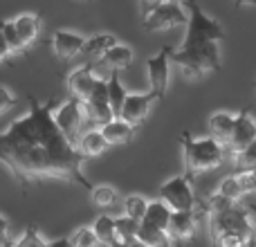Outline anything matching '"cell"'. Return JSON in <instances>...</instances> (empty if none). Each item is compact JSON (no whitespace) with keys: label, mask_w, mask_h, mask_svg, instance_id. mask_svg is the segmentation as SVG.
I'll list each match as a JSON object with an SVG mask.
<instances>
[{"label":"cell","mask_w":256,"mask_h":247,"mask_svg":"<svg viewBox=\"0 0 256 247\" xmlns=\"http://www.w3.org/2000/svg\"><path fill=\"white\" fill-rule=\"evenodd\" d=\"M27 102V115L14 120L0 135V160L4 168L22 189L40 180H63L92 194L94 186L81 168L86 158L56 126V104H40L34 97Z\"/></svg>","instance_id":"1"},{"label":"cell","mask_w":256,"mask_h":247,"mask_svg":"<svg viewBox=\"0 0 256 247\" xmlns=\"http://www.w3.org/2000/svg\"><path fill=\"white\" fill-rule=\"evenodd\" d=\"M189 14L186 36L178 50H173L171 63L180 68L184 79H202L209 72H220V40L225 30L216 18L207 16L198 2H182Z\"/></svg>","instance_id":"2"},{"label":"cell","mask_w":256,"mask_h":247,"mask_svg":"<svg viewBox=\"0 0 256 247\" xmlns=\"http://www.w3.org/2000/svg\"><path fill=\"white\" fill-rule=\"evenodd\" d=\"M200 214H207L209 218V238L214 245L225 236H245L252 240L254 216L236 202L212 194L204 202H200Z\"/></svg>","instance_id":"3"},{"label":"cell","mask_w":256,"mask_h":247,"mask_svg":"<svg viewBox=\"0 0 256 247\" xmlns=\"http://www.w3.org/2000/svg\"><path fill=\"white\" fill-rule=\"evenodd\" d=\"M182 160H184V176L189 180L202 173L218 168L227 155V148L214 137H194L191 132H182Z\"/></svg>","instance_id":"4"},{"label":"cell","mask_w":256,"mask_h":247,"mask_svg":"<svg viewBox=\"0 0 256 247\" xmlns=\"http://www.w3.org/2000/svg\"><path fill=\"white\" fill-rule=\"evenodd\" d=\"M144 32H168L180 25H189V14L182 2H140Z\"/></svg>","instance_id":"5"},{"label":"cell","mask_w":256,"mask_h":247,"mask_svg":"<svg viewBox=\"0 0 256 247\" xmlns=\"http://www.w3.org/2000/svg\"><path fill=\"white\" fill-rule=\"evenodd\" d=\"M160 200L171 207V212H200V202L194 196L191 180L182 173L160 186Z\"/></svg>","instance_id":"6"},{"label":"cell","mask_w":256,"mask_h":247,"mask_svg":"<svg viewBox=\"0 0 256 247\" xmlns=\"http://www.w3.org/2000/svg\"><path fill=\"white\" fill-rule=\"evenodd\" d=\"M54 120H56V126L61 128V132L68 137V140L72 142V144H79L81 140V126H84L86 122V108H84V102H79V99L70 97L68 102H63L61 106L56 108V112H54Z\"/></svg>","instance_id":"7"},{"label":"cell","mask_w":256,"mask_h":247,"mask_svg":"<svg viewBox=\"0 0 256 247\" xmlns=\"http://www.w3.org/2000/svg\"><path fill=\"white\" fill-rule=\"evenodd\" d=\"M171 56H173V48H162L155 56L146 58V70H148V84H150V92L158 94L160 102H164L168 90V74H171Z\"/></svg>","instance_id":"8"},{"label":"cell","mask_w":256,"mask_h":247,"mask_svg":"<svg viewBox=\"0 0 256 247\" xmlns=\"http://www.w3.org/2000/svg\"><path fill=\"white\" fill-rule=\"evenodd\" d=\"M254 140H256V122L250 115V108H243L236 115L234 135H232V142L227 144V153L232 155V160H236L254 144Z\"/></svg>","instance_id":"9"},{"label":"cell","mask_w":256,"mask_h":247,"mask_svg":"<svg viewBox=\"0 0 256 247\" xmlns=\"http://www.w3.org/2000/svg\"><path fill=\"white\" fill-rule=\"evenodd\" d=\"M86 108V120L94 126H106L115 120L112 115V108H110V99H108V79H102L94 90V94L90 97V102L84 104Z\"/></svg>","instance_id":"10"},{"label":"cell","mask_w":256,"mask_h":247,"mask_svg":"<svg viewBox=\"0 0 256 247\" xmlns=\"http://www.w3.org/2000/svg\"><path fill=\"white\" fill-rule=\"evenodd\" d=\"M52 52L58 61H72L74 56L84 54V48L88 43V36L72 30H56L52 34Z\"/></svg>","instance_id":"11"},{"label":"cell","mask_w":256,"mask_h":247,"mask_svg":"<svg viewBox=\"0 0 256 247\" xmlns=\"http://www.w3.org/2000/svg\"><path fill=\"white\" fill-rule=\"evenodd\" d=\"M104 79H106V76H104ZM99 81H102V76L94 74V72L90 70V66L86 63V66L70 72V76H68V90H70V94L74 99L86 104V102H90V97L94 94Z\"/></svg>","instance_id":"12"},{"label":"cell","mask_w":256,"mask_h":247,"mask_svg":"<svg viewBox=\"0 0 256 247\" xmlns=\"http://www.w3.org/2000/svg\"><path fill=\"white\" fill-rule=\"evenodd\" d=\"M155 102H160V99H158V94L150 92V90L148 92H128L124 110H122V120L137 128L146 120V115H148L150 106H153Z\"/></svg>","instance_id":"13"},{"label":"cell","mask_w":256,"mask_h":247,"mask_svg":"<svg viewBox=\"0 0 256 247\" xmlns=\"http://www.w3.org/2000/svg\"><path fill=\"white\" fill-rule=\"evenodd\" d=\"M132 63V50L128 48V45H122V43H117L112 50H108L106 54H104L99 61H94V63H88L90 66V70L94 72L97 76H102L99 72H120V70H124V68H128Z\"/></svg>","instance_id":"14"},{"label":"cell","mask_w":256,"mask_h":247,"mask_svg":"<svg viewBox=\"0 0 256 247\" xmlns=\"http://www.w3.org/2000/svg\"><path fill=\"white\" fill-rule=\"evenodd\" d=\"M198 214L200 212H173L168 222V236L173 238V243L194 238L198 230Z\"/></svg>","instance_id":"15"},{"label":"cell","mask_w":256,"mask_h":247,"mask_svg":"<svg viewBox=\"0 0 256 247\" xmlns=\"http://www.w3.org/2000/svg\"><path fill=\"white\" fill-rule=\"evenodd\" d=\"M234 126H236V115L227 110H218L212 112L207 120V128H209V137H214L216 142H220L227 148V144L232 142V135H234Z\"/></svg>","instance_id":"16"},{"label":"cell","mask_w":256,"mask_h":247,"mask_svg":"<svg viewBox=\"0 0 256 247\" xmlns=\"http://www.w3.org/2000/svg\"><path fill=\"white\" fill-rule=\"evenodd\" d=\"M14 20V27H16L18 36H20L22 45L27 50L38 40V34H40V18L36 14H20V16L12 18Z\"/></svg>","instance_id":"17"},{"label":"cell","mask_w":256,"mask_h":247,"mask_svg":"<svg viewBox=\"0 0 256 247\" xmlns=\"http://www.w3.org/2000/svg\"><path fill=\"white\" fill-rule=\"evenodd\" d=\"M171 207L162 200H150L148 212H146V218L142 220L144 227H150V230H160V232H168V222H171Z\"/></svg>","instance_id":"18"},{"label":"cell","mask_w":256,"mask_h":247,"mask_svg":"<svg viewBox=\"0 0 256 247\" xmlns=\"http://www.w3.org/2000/svg\"><path fill=\"white\" fill-rule=\"evenodd\" d=\"M117 43H120V40H117V36L104 34V32H102V34L88 36V43H86V48H84V56L88 58V63H94V61H99V58H102L108 50L115 48Z\"/></svg>","instance_id":"19"},{"label":"cell","mask_w":256,"mask_h":247,"mask_svg":"<svg viewBox=\"0 0 256 247\" xmlns=\"http://www.w3.org/2000/svg\"><path fill=\"white\" fill-rule=\"evenodd\" d=\"M108 146L110 144H108V140L104 137V132L99 130V128H92V130H88V132L81 135L76 148H79V153L88 160V158H97V155H102Z\"/></svg>","instance_id":"20"},{"label":"cell","mask_w":256,"mask_h":247,"mask_svg":"<svg viewBox=\"0 0 256 247\" xmlns=\"http://www.w3.org/2000/svg\"><path fill=\"white\" fill-rule=\"evenodd\" d=\"M0 36H2V58L27 52V48L22 45L20 36H18V32H16V27H14L12 18L2 20V25H0Z\"/></svg>","instance_id":"21"},{"label":"cell","mask_w":256,"mask_h":247,"mask_svg":"<svg viewBox=\"0 0 256 247\" xmlns=\"http://www.w3.org/2000/svg\"><path fill=\"white\" fill-rule=\"evenodd\" d=\"M99 130L104 132L108 144H128V142L135 137V126H130V124L124 120H112L110 124L99 128Z\"/></svg>","instance_id":"22"},{"label":"cell","mask_w":256,"mask_h":247,"mask_svg":"<svg viewBox=\"0 0 256 247\" xmlns=\"http://www.w3.org/2000/svg\"><path fill=\"white\" fill-rule=\"evenodd\" d=\"M126 88L122 86L120 79V72H112L108 74V99H110V108H112V115L115 120H122V110H124V104H126Z\"/></svg>","instance_id":"23"},{"label":"cell","mask_w":256,"mask_h":247,"mask_svg":"<svg viewBox=\"0 0 256 247\" xmlns=\"http://www.w3.org/2000/svg\"><path fill=\"white\" fill-rule=\"evenodd\" d=\"M115 230H117L115 247H124L137 240V236H140V222L128 216H120V218H115Z\"/></svg>","instance_id":"24"},{"label":"cell","mask_w":256,"mask_h":247,"mask_svg":"<svg viewBox=\"0 0 256 247\" xmlns=\"http://www.w3.org/2000/svg\"><path fill=\"white\" fill-rule=\"evenodd\" d=\"M214 194H218L220 198L238 204V200L245 196V189H243V184H240L238 176H236V173H230V176H225L220 182H218V186H216Z\"/></svg>","instance_id":"25"},{"label":"cell","mask_w":256,"mask_h":247,"mask_svg":"<svg viewBox=\"0 0 256 247\" xmlns=\"http://www.w3.org/2000/svg\"><path fill=\"white\" fill-rule=\"evenodd\" d=\"M92 230L97 234L99 243L104 247H115L117 243V230H115V218L112 216H99L92 222Z\"/></svg>","instance_id":"26"},{"label":"cell","mask_w":256,"mask_h":247,"mask_svg":"<svg viewBox=\"0 0 256 247\" xmlns=\"http://www.w3.org/2000/svg\"><path fill=\"white\" fill-rule=\"evenodd\" d=\"M117 189L115 186H108V184H97L92 189V194H90V202H92L94 209H99V212H106V209H110L112 204L117 202Z\"/></svg>","instance_id":"27"},{"label":"cell","mask_w":256,"mask_h":247,"mask_svg":"<svg viewBox=\"0 0 256 247\" xmlns=\"http://www.w3.org/2000/svg\"><path fill=\"white\" fill-rule=\"evenodd\" d=\"M148 204H150V200H146L144 196H140V194L128 196V198L124 200V216L132 218V220H137V222H142L146 218Z\"/></svg>","instance_id":"28"},{"label":"cell","mask_w":256,"mask_h":247,"mask_svg":"<svg viewBox=\"0 0 256 247\" xmlns=\"http://www.w3.org/2000/svg\"><path fill=\"white\" fill-rule=\"evenodd\" d=\"M70 238H72V245H74V247H99V245H102L92 227H79V230H76Z\"/></svg>","instance_id":"29"},{"label":"cell","mask_w":256,"mask_h":247,"mask_svg":"<svg viewBox=\"0 0 256 247\" xmlns=\"http://www.w3.org/2000/svg\"><path fill=\"white\" fill-rule=\"evenodd\" d=\"M16 247H45V238L38 234L36 227L30 225V227H25V232H22L20 236H18Z\"/></svg>","instance_id":"30"},{"label":"cell","mask_w":256,"mask_h":247,"mask_svg":"<svg viewBox=\"0 0 256 247\" xmlns=\"http://www.w3.org/2000/svg\"><path fill=\"white\" fill-rule=\"evenodd\" d=\"M234 166H236V171H254L256 168V140L243 155H238L234 160Z\"/></svg>","instance_id":"31"},{"label":"cell","mask_w":256,"mask_h":247,"mask_svg":"<svg viewBox=\"0 0 256 247\" xmlns=\"http://www.w3.org/2000/svg\"><path fill=\"white\" fill-rule=\"evenodd\" d=\"M236 176H238L240 184H243L245 194H252V191H256V168L254 171H234Z\"/></svg>","instance_id":"32"},{"label":"cell","mask_w":256,"mask_h":247,"mask_svg":"<svg viewBox=\"0 0 256 247\" xmlns=\"http://www.w3.org/2000/svg\"><path fill=\"white\" fill-rule=\"evenodd\" d=\"M252 240L245 238V236H225L216 243V247H250Z\"/></svg>","instance_id":"33"},{"label":"cell","mask_w":256,"mask_h":247,"mask_svg":"<svg viewBox=\"0 0 256 247\" xmlns=\"http://www.w3.org/2000/svg\"><path fill=\"white\" fill-rule=\"evenodd\" d=\"M16 102H18L16 94H14L7 86H2V88H0V112H7Z\"/></svg>","instance_id":"34"},{"label":"cell","mask_w":256,"mask_h":247,"mask_svg":"<svg viewBox=\"0 0 256 247\" xmlns=\"http://www.w3.org/2000/svg\"><path fill=\"white\" fill-rule=\"evenodd\" d=\"M45 247H74V245H72V238L61 236V238H54V240H45Z\"/></svg>","instance_id":"35"},{"label":"cell","mask_w":256,"mask_h":247,"mask_svg":"<svg viewBox=\"0 0 256 247\" xmlns=\"http://www.w3.org/2000/svg\"><path fill=\"white\" fill-rule=\"evenodd\" d=\"M248 212L254 216V220H256V202H252V204H248Z\"/></svg>","instance_id":"36"},{"label":"cell","mask_w":256,"mask_h":247,"mask_svg":"<svg viewBox=\"0 0 256 247\" xmlns=\"http://www.w3.org/2000/svg\"><path fill=\"white\" fill-rule=\"evenodd\" d=\"M124 247H148V245H144L142 240H135V243H130V245H124Z\"/></svg>","instance_id":"37"},{"label":"cell","mask_w":256,"mask_h":247,"mask_svg":"<svg viewBox=\"0 0 256 247\" xmlns=\"http://www.w3.org/2000/svg\"><path fill=\"white\" fill-rule=\"evenodd\" d=\"M254 88H256V84H254Z\"/></svg>","instance_id":"38"}]
</instances>
